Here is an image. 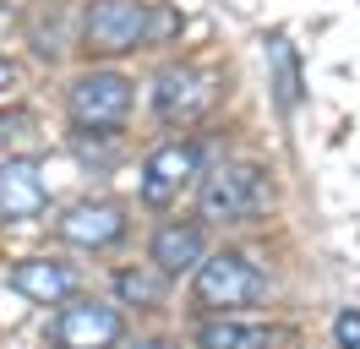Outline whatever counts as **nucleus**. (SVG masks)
Wrapping results in <instances>:
<instances>
[{
	"mask_svg": "<svg viewBox=\"0 0 360 349\" xmlns=\"http://www.w3.org/2000/svg\"><path fill=\"white\" fill-rule=\"evenodd\" d=\"M0 6H6V0H0Z\"/></svg>",
	"mask_w": 360,
	"mask_h": 349,
	"instance_id": "nucleus-17",
	"label": "nucleus"
},
{
	"mask_svg": "<svg viewBox=\"0 0 360 349\" xmlns=\"http://www.w3.org/2000/svg\"><path fill=\"white\" fill-rule=\"evenodd\" d=\"M197 349H273V327L246 317H207L197 327Z\"/></svg>",
	"mask_w": 360,
	"mask_h": 349,
	"instance_id": "nucleus-12",
	"label": "nucleus"
},
{
	"mask_svg": "<svg viewBox=\"0 0 360 349\" xmlns=\"http://www.w3.org/2000/svg\"><path fill=\"white\" fill-rule=\"evenodd\" d=\"M207 104H213V82L197 65H164L153 77V115L164 126H191L207 115Z\"/></svg>",
	"mask_w": 360,
	"mask_h": 349,
	"instance_id": "nucleus-7",
	"label": "nucleus"
},
{
	"mask_svg": "<svg viewBox=\"0 0 360 349\" xmlns=\"http://www.w3.org/2000/svg\"><path fill=\"white\" fill-rule=\"evenodd\" d=\"M11 289L27 295L33 305H66L77 295V273L66 262H49V257H27L11 267Z\"/></svg>",
	"mask_w": 360,
	"mask_h": 349,
	"instance_id": "nucleus-11",
	"label": "nucleus"
},
{
	"mask_svg": "<svg viewBox=\"0 0 360 349\" xmlns=\"http://www.w3.org/2000/svg\"><path fill=\"white\" fill-rule=\"evenodd\" d=\"M131 77H120V71H82L77 82L66 87V109L71 120L82 131H115L126 126V115H131Z\"/></svg>",
	"mask_w": 360,
	"mask_h": 349,
	"instance_id": "nucleus-4",
	"label": "nucleus"
},
{
	"mask_svg": "<svg viewBox=\"0 0 360 349\" xmlns=\"http://www.w3.org/2000/svg\"><path fill=\"white\" fill-rule=\"evenodd\" d=\"M202 180V148L197 142H164L142 158V180H136V191L148 208H169L180 196L191 191Z\"/></svg>",
	"mask_w": 360,
	"mask_h": 349,
	"instance_id": "nucleus-6",
	"label": "nucleus"
},
{
	"mask_svg": "<svg viewBox=\"0 0 360 349\" xmlns=\"http://www.w3.org/2000/svg\"><path fill=\"white\" fill-rule=\"evenodd\" d=\"M153 33L148 0H93L82 17V49L88 55H131Z\"/></svg>",
	"mask_w": 360,
	"mask_h": 349,
	"instance_id": "nucleus-3",
	"label": "nucleus"
},
{
	"mask_svg": "<svg viewBox=\"0 0 360 349\" xmlns=\"http://www.w3.org/2000/svg\"><path fill=\"white\" fill-rule=\"evenodd\" d=\"M120 338H126V317L115 305L93 300V295H71L49 322V344L55 349H115Z\"/></svg>",
	"mask_w": 360,
	"mask_h": 349,
	"instance_id": "nucleus-5",
	"label": "nucleus"
},
{
	"mask_svg": "<svg viewBox=\"0 0 360 349\" xmlns=\"http://www.w3.org/2000/svg\"><path fill=\"white\" fill-rule=\"evenodd\" d=\"M191 300L213 317H235L268 300V273L246 251H207L191 273Z\"/></svg>",
	"mask_w": 360,
	"mask_h": 349,
	"instance_id": "nucleus-1",
	"label": "nucleus"
},
{
	"mask_svg": "<svg viewBox=\"0 0 360 349\" xmlns=\"http://www.w3.org/2000/svg\"><path fill=\"white\" fill-rule=\"evenodd\" d=\"M273 202V180L262 164H213L197 180V208L207 224H257Z\"/></svg>",
	"mask_w": 360,
	"mask_h": 349,
	"instance_id": "nucleus-2",
	"label": "nucleus"
},
{
	"mask_svg": "<svg viewBox=\"0 0 360 349\" xmlns=\"http://www.w3.org/2000/svg\"><path fill=\"white\" fill-rule=\"evenodd\" d=\"M333 338H338V349H360V311L355 305H344L333 317Z\"/></svg>",
	"mask_w": 360,
	"mask_h": 349,
	"instance_id": "nucleus-15",
	"label": "nucleus"
},
{
	"mask_svg": "<svg viewBox=\"0 0 360 349\" xmlns=\"http://www.w3.org/2000/svg\"><path fill=\"white\" fill-rule=\"evenodd\" d=\"M115 295H120V305H158V279L126 267V273H115Z\"/></svg>",
	"mask_w": 360,
	"mask_h": 349,
	"instance_id": "nucleus-14",
	"label": "nucleus"
},
{
	"mask_svg": "<svg viewBox=\"0 0 360 349\" xmlns=\"http://www.w3.org/2000/svg\"><path fill=\"white\" fill-rule=\"evenodd\" d=\"M55 235L66 246H82V251H104L126 235V208L120 202H104V196H82L71 202L66 213L55 218Z\"/></svg>",
	"mask_w": 360,
	"mask_h": 349,
	"instance_id": "nucleus-8",
	"label": "nucleus"
},
{
	"mask_svg": "<svg viewBox=\"0 0 360 349\" xmlns=\"http://www.w3.org/2000/svg\"><path fill=\"white\" fill-rule=\"evenodd\" d=\"M153 273L158 279H180V273H197V262L207 257V235H202V218H169L158 224L153 235Z\"/></svg>",
	"mask_w": 360,
	"mask_h": 349,
	"instance_id": "nucleus-9",
	"label": "nucleus"
},
{
	"mask_svg": "<svg viewBox=\"0 0 360 349\" xmlns=\"http://www.w3.org/2000/svg\"><path fill=\"white\" fill-rule=\"evenodd\" d=\"M49 208V186L39 164L27 158H6L0 164V218H39Z\"/></svg>",
	"mask_w": 360,
	"mask_h": 349,
	"instance_id": "nucleus-10",
	"label": "nucleus"
},
{
	"mask_svg": "<svg viewBox=\"0 0 360 349\" xmlns=\"http://www.w3.org/2000/svg\"><path fill=\"white\" fill-rule=\"evenodd\" d=\"M11 82H17V65H11V61H0V87H11Z\"/></svg>",
	"mask_w": 360,
	"mask_h": 349,
	"instance_id": "nucleus-16",
	"label": "nucleus"
},
{
	"mask_svg": "<svg viewBox=\"0 0 360 349\" xmlns=\"http://www.w3.org/2000/svg\"><path fill=\"white\" fill-rule=\"evenodd\" d=\"M268 65H273V93H278V109L295 115L300 109V65H295L290 39H273L268 44Z\"/></svg>",
	"mask_w": 360,
	"mask_h": 349,
	"instance_id": "nucleus-13",
	"label": "nucleus"
}]
</instances>
